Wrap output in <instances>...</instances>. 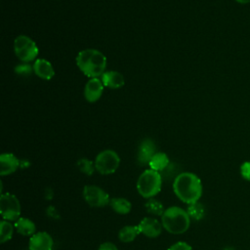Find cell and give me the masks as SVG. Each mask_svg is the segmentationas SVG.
Masks as SVG:
<instances>
[{
  "label": "cell",
  "mask_w": 250,
  "mask_h": 250,
  "mask_svg": "<svg viewBox=\"0 0 250 250\" xmlns=\"http://www.w3.org/2000/svg\"><path fill=\"white\" fill-rule=\"evenodd\" d=\"M54 239L47 231H36L29 237L28 250H52Z\"/></svg>",
  "instance_id": "obj_10"
},
{
  "label": "cell",
  "mask_w": 250,
  "mask_h": 250,
  "mask_svg": "<svg viewBox=\"0 0 250 250\" xmlns=\"http://www.w3.org/2000/svg\"><path fill=\"white\" fill-rule=\"evenodd\" d=\"M141 234L138 225H126L118 231V239L123 243L133 242L136 237Z\"/></svg>",
  "instance_id": "obj_17"
},
{
  "label": "cell",
  "mask_w": 250,
  "mask_h": 250,
  "mask_svg": "<svg viewBox=\"0 0 250 250\" xmlns=\"http://www.w3.org/2000/svg\"><path fill=\"white\" fill-rule=\"evenodd\" d=\"M111 209L119 215H127L132 210V203L125 197H112L109 201Z\"/></svg>",
  "instance_id": "obj_18"
},
{
  "label": "cell",
  "mask_w": 250,
  "mask_h": 250,
  "mask_svg": "<svg viewBox=\"0 0 250 250\" xmlns=\"http://www.w3.org/2000/svg\"><path fill=\"white\" fill-rule=\"evenodd\" d=\"M16 56L23 62H29L36 59L39 50L36 43L26 35H20L14 41Z\"/></svg>",
  "instance_id": "obj_5"
},
{
  "label": "cell",
  "mask_w": 250,
  "mask_h": 250,
  "mask_svg": "<svg viewBox=\"0 0 250 250\" xmlns=\"http://www.w3.org/2000/svg\"><path fill=\"white\" fill-rule=\"evenodd\" d=\"M188 216L190 217V219L194 220V221H200L201 219H203L204 215H205V208L203 206V204H201L199 201L188 204V208L186 209Z\"/></svg>",
  "instance_id": "obj_21"
},
{
  "label": "cell",
  "mask_w": 250,
  "mask_h": 250,
  "mask_svg": "<svg viewBox=\"0 0 250 250\" xmlns=\"http://www.w3.org/2000/svg\"><path fill=\"white\" fill-rule=\"evenodd\" d=\"M145 208L146 212L152 216H159L161 217L164 212V206L161 203V201L157 200L156 198H149L145 203Z\"/></svg>",
  "instance_id": "obj_20"
},
{
  "label": "cell",
  "mask_w": 250,
  "mask_h": 250,
  "mask_svg": "<svg viewBox=\"0 0 250 250\" xmlns=\"http://www.w3.org/2000/svg\"><path fill=\"white\" fill-rule=\"evenodd\" d=\"M76 64L86 76L97 78L105 72L106 58L99 50L86 49L78 53Z\"/></svg>",
  "instance_id": "obj_2"
},
{
  "label": "cell",
  "mask_w": 250,
  "mask_h": 250,
  "mask_svg": "<svg viewBox=\"0 0 250 250\" xmlns=\"http://www.w3.org/2000/svg\"><path fill=\"white\" fill-rule=\"evenodd\" d=\"M163 229L172 234H182L190 226V217L186 209L179 206H171L164 210L160 217Z\"/></svg>",
  "instance_id": "obj_3"
},
{
  "label": "cell",
  "mask_w": 250,
  "mask_h": 250,
  "mask_svg": "<svg viewBox=\"0 0 250 250\" xmlns=\"http://www.w3.org/2000/svg\"><path fill=\"white\" fill-rule=\"evenodd\" d=\"M15 227L10 223V221L2 220L0 223V242L5 243L9 241L14 234Z\"/></svg>",
  "instance_id": "obj_22"
},
{
  "label": "cell",
  "mask_w": 250,
  "mask_h": 250,
  "mask_svg": "<svg viewBox=\"0 0 250 250\" xmlns=\"http://www.w3.org/2000/svg\"><path fill=\"white\" fill-rule=\"evenodd\" d=\"M137 190L139 194L146 199L156 196L162 187V177L160 172L154 171L150 168L145 170L138 178Z\"/></svg>",
  "instance_id": "obj_4"
},
{
  "label": "cell",
  "mask_w": 250,
  "mask_h": 250,
  "mask_svg": "<svg viewBox=\"0 0 250 250\" xmlns=\"http://www.w3.org/2000/svg\"><path fill=\"white\" fill-rule=\"evenodd\" d=\"M102 82L104 86L108 87L110 89H119L125 84L123 75L115 70L105 71L102 75Z\"/></svg>",
  "instance_id": "obj_15"
},
{
  "label": "cell",
  "mask_w": 250,
  "mask_h": 250,
  "mask_svg": "<svg viewBox=\"0 0 250 250\" xmlns=\"http://www.w3.org/2000/svg\"><path fill=\"white\" fill-rule=\"evenodd\" d=\"M156 153L154 143L150 140H145L141 143L138 150V162L140 165H148L151 157Z\"/></svg>",
  "instance_id": "obj_13"
},
{
  "label": "cell",
  "mask_w": 250,
  "mask_h": 250,
  "mask_svg": "<svg viewBox=\"0 0 250 250\" xmlns=\"http://www.w3.org/2000/svg\"><path fill=\"white\" fill-rule=\"evenodd\" d=\"M21 203L19 198L11 193L5 192L0 196V214L3 220L16 222L21 217Z\"/></svg>",
  "instance_id": "obj_7"
},
{
  "label": "cell",
  "mask_w": 250,
  "mask_h": 250,
  "mask_svg": "<svg viewBox=\"0 0 250 250\" xmlns=\"http://www.w3.org/2000/svg\"><path fill=\"white\" fill-rule=\"evenodd\" d=\"M140 231L148 238H156L162 232V224L153 217H145L138 224Z\"/></svg>",
  "instance_id": "obj_9"
},
{
  "label": "cell",
  "mask_w": 250,
  "mask_h": 250,
  "mask_svg": "<svg viewBox=\"0 0 250 250\" xmlns=\"http://www.w3.org/2000/svg\"><path fill=\"white\" fill-rule=\"evenodd\" d=\"M95 168L102 175L113 174L120 164V157L112 149H104L98 153L95 159Z\"/></svg>",
  "instance_id": "obj_6"
},
{
  "label": "cell",
  "mask_w": 250,
  "mask_h": 250,
  "mask_svg": "<svg viewBox=\"0 0 250 250\" xmlns=\"http://www.w3.org/2000/svg\"><path fill=\"white\" fill-rule=\"evenodd\" d=\"M167 250H192V247L186 241H177L169 246Z\"/></svg>",
  "instance_id": "obj_24"
},
{
  "label": "cell",
  "mask_w": 250,
  "mask_h": 250,
  "mask_svg": "<svg viewBox=\"0 0 250 250\" xmlns=\"http://www.w3.org/2000/svg\"><path fill=\"white\" fill-rule=\"evenodd\" d=\"M235 1L240 3V4H248V3H250V0H235Z\"/></svg>",
  "instance_id": "obj_28"
},
{
  "label": "cell",
  "mask_w": 250,
  "mask_h": 250,
  "mask_svg": "<svg viewBox=\"0 0 250 250\" xmlns=\"http://www.w3.org/2000/svg\"><path fill=\"white\" fill-rule=\"evenodd\" d=\"M34 73L44 80H50L55 75V70L50 62L44 59H37L33 63Z\"/></svg>",
  "instance_id": "obj_14"
},
{
  "label": "cell",
  "mask_w": 250,
  "mask_h": 250,
  "mask_svg": "<svg viewBox=\"0 0 250 250\" xmlns=\"http://www.w3.org/2000/svg\"><path fill=\"white\" fill-rule=\"evenodd\" d=\"M20 166V160L16 155L10 152L0 155V175L8 176L15 173Z\"/></svg>",
  "instance_id": "obj_12"
},
{
  "label": "cell",
  "mask_w": 250,
  "mask_h": 250,
  "mask_svg": "<svg viewBox=\"0 0 250 250\" xmlns=\"http://www.w3.org/2000/svg\"><path fill=\"white\" fill-rule=\"evenodd\" d=\"M173 190L182 202L188 205L199 201L203 188L197 175L191 172H183L174 179Z\"/></svg>",
  "instance_id": "obj_1"
},
{
  "label": "cell",
  "mask_w": 250,
  "mask_h": 250,
  "mask_svg": "<svg viewBox=\"0 0 250 250\" xmlns=\"http://www.w3.org/2000/svg\"><path fill=\"white\" fill-rule=\"evenodd\" d=\"M98 250H118L117 246L113 243V242H110V241H105V242H103Z\"/></svg>",
  "instance_id": "obj_26"
},
{
  "label": "cell",
  "mask_w": 250,
  "mask_h": 250,
  "mask_svg": "<svg viewBox=\"0 0 250 250\" xmlns=\"http://www.w3.org/2000/svg\"><path fill=\"white\" fill-rule=\"evenodd\" d=\"M82 195L85 202L89 206L95 208L104 207L108 205L110 201L109 194L104 189L96 185H86L83 188Z\"/></svg>",
  "instance_id": "obj_8"
},
{
  "label": "cell",
  "mask_w": 250,
  "mask_h": 250,
  "mask_svg": "<svg viewBox=\"0 0 250 250\" xmlns=\"http://www.w3.org/2000/svg\"><path fill=\"white\" fill-rule=\"evenodd\" d=\"M168 165H169V158L167 154L164 152H156L151 157L148 163L149 168L157 172L164 171V169H166Z\"/></svg>",
  "instance_id": "obj_19"
},
{
  "label": "cell",
  "mask_w": 250,
  "mask_h": 250,
  "mask_svg": "<svg viewBox=\"0 0 250 250\" xmlns=\"http://www.w3.org/2000/svg\"><path fill=\"white\" fill-rule=\"evenodd\" d=\"M77 166H78L79 170H80L83 174H85V175H87V176L93 175L94 171L96 170V168H95V163L92 162V161L89 160V159H86V158H81V159H79L78 162H77Z\"/></svg>",
  "instance_id": "obj_23"
},
{
  "label": "cell",
  "mask_w": 250,
  "mask_h": 250,
  "mask_svg": "<svg viewBox=\"0 0 250 250\" xmlns=\"http://www.w3.org/2000/svg\"><path fill=\"white\" fill-rule=\"evenodd\" d=\"M104 84L100 78H91L85 85L84 97L89 103L97 102L103 95Z\"/></svg>",
  "instance_id": "obj_11"
},
{
  "label": "cell",
  "mask_w": 250,
  "mask_h": 250,
  "mask_svg": "<svg viewBox=\"0 0 250 250\" xmlns=\"http://www.w3.org/2000/svg\"><path fill=\"white\" fill-rule=\"evenodd\" d=\"M31 69H33V68H31L30 67V65H28V64H24V65H18V67H17V71L19 72V73H25V74H28L30 71H31Z\"/></svg>",
  "instance_id": "obj_27"
},
{
  "label": "cell",
  "mask_w": 250,
  "mask_h": 250,
  "mask_svg": "<svg viewBox=\"0 0 250 250\" xmlns=\"http://www.w3.org/2000/svg\"><path fill=\"white\" fill-rule=\"evenodd\" d=\"M15 229L23 236H32L36 232V226L33 221L26 217H20L14 223Z\"/></svg>",
  "instance_id": "obj_16"
},
{
  "label": "cell",
  "mask_w": 250,
  "mask_h": 250,
  "mask_svg": "<svg viewBox=\"0 0 250 250\" xmlns=\"http://www.w3.org/2000/svg\"><path fill=\"white\" fill-rule=\"evenodd\" d=\"M240 174L244 180L250 181V161H246L241 164Z\"/></svg>",
  "instance_id": "obj_25"
},
{
  "label": "cell",
  "mask_w": 250,
  "mask_h": 250,
  "mask_svg": "<svg viewBox=\"0 0 250 250\" xmlns=\"http://www.w3.org/2000/svg\"><path fill=\"white\" fill-rule=\"evenodd\" d=\"M222 250H235V249L232 248V247H226V248H224V249H222Z\"/></svg>",
  "instance_id": "obj_29"
}]
</instances>
